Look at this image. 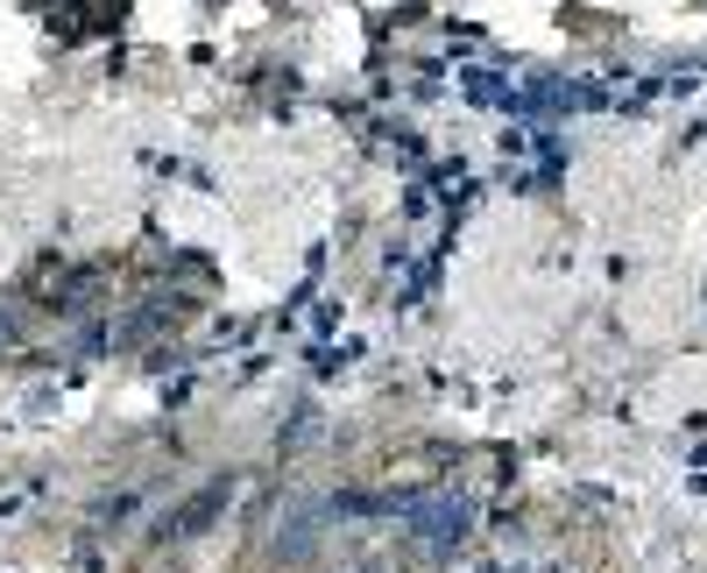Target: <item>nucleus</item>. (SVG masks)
<instances>
[{"label": "nucleus", "mask_w": 707, "mask_h": 573, "mask_svg": "<svg viewBox=\"0 0 707 573\" xmlns=\"http://www.w3.org/2000/svg\"><path fill=\"white\" fill-rule=\"evenodd\" d=\"M403 517L417 524V538H425V546H460V538H468V517L474 510L460 503V495H411V510H403Z\"/></svg>", "instance_id": "1"}, {"label": "nucleus", "mask_w": 707, "mask_h": 573, "mask_svg": "<svg viewBox=\"0 0 707 573\" xmlns=\"http://www.w3.org/2000/svg\"><path fill=\"white\" fill-rule=\"evenodd\" d=\"M234 489H240V481H234V475H220V481H205V489H199V495H185V503H177V510H170V517H163V524H156V538H199V531H205V524H213V517H220V510H227V503H234Z\"/></svg>", "instance_id": "2"}, {"label": "nucleus", "mask_w": 707, "mask_h": 573, "mask_svg": "<svg viewBox=\"0 0 707 573\" xmlns=\"http://www.w3.org/2000/svg\"><path fill=\"white\" fill-rule=\"evenodd\" d=\"M311 546H319V524H297V531L283 538V560H305Z\"/></svg>", "instance_id": "3"}]
</instances>
